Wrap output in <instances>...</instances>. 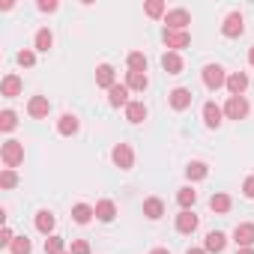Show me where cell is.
<instances>
[{"instance_id": "cell-38", "label": "cell", "mask_w": 254, "mask_h": 254, "mask_svg": "<svg viewBox=\"0 0 254 254\" xmlns=\"http://www.w3.org/2000/svg\"><path fill=\"white\" fill-rule=\"evenodd\" d=\"M242 194H245L248 200H254V177H248V180L242 183Z\"/></svg>"}, {"instance_id": "cell-17", "label": "cell", "mask_w": 254, "mask_h": 254, "mask_svg": "<svg viewBox=\"0 0 254 254\" xmlns=\"http://www.w3.org/2000/svg\"><path fill=\"white\" fill-rule=\"evenodd\" d=\"M126 120L129 123H144L147 120V105L144 102H129L126 105Z\"/></svg>"}, {"instance_id": "cell-32", "label": "cell", "mask_w": 254, "mask_h": 254, "mask_svg": "<svg viewBox=\"0 0 254 254\" xmlns=\"http://www.w3.org/2000/svg\"><path fill=\"white\" fill-rule=\"evenodd\" d=\"M45 254H63V236H48L45 239Z\"/></svg>"}, {"instance_id": "cell-7", "label": "cell", "mask_w": 254, "mask_h": 254, "mask_svg": "<svg viewBox=\"0 0 254 254\" xmlns=\"http://www.w3.org/2000/svg\"><path fill=\"white\" fill-rule=\"evenodd\" d=\"M189 42H191L189 30H165V45H168L171 51H177V48H186Z\"/></svg>"}, {"instance_id": "cell-20", "label": "cell", "mask_w": 254, "mask_h": 254, "mask_svg": "<svg viewBox=\"0 0 254 254\" xmlns=\"http://www.w3.org/2000/svg\"><path fill=\"white\" fill-rule=\"evenodd\" d=\"M126 87H129V90H147L150 87V78H147V72H129V75H126Z\"/></svg>"}, {"instance_id": "cell-16", "label": "cell", "mask_w": 254, "mask_h": 254, "mask_svg": "<svg viewBox=\"0 0 254 254\" xmlns=\"http://www.w3.org/2000/svg\"><path fill=\"white\" fill-rule=\"evenodd\" d=\"M162 66H165V72H168V75H180V72H183V57H180L177 51H165Z\"/></svg>"}, {"instance_id": "cell-37", "label": "cell", "mask_w": 254, "mask_h": 254, "mask_svg": "<svg viewBox=\"0 0 254 254\" xmlns=\"http://www.w3.org/2000/svg\"><path fill=\"white\" fill-rule=\"evenodd\" d=\"M69 254H90V245H87L84 239H75V242H72V251H69Z\"/></svg>"}, {"instance_id": "cell-11", "label": "cell", "mask_w": 254, "mask_h": 254, "mask_svg": "<svg viewBox=\"0 0 254 254\" xmlns=\"http://www.w3.org/2000/svg\"><path fill=\"white\" fill-rule=\"evenodd\" d=\"M224 87L230 90V96H242L245 87H248V75L245 72H233V75H227V84Z\"/></svg>"}, {"instance_id": "cell-19", "label": "cell", "mask_w": 254, "mask_h": 254, "mask_svg": "<svg viewBox=\"0 0 254 254\" xmlns=\"http://www.w3.org/2000/svg\"><path fill=\"white\" fill-rule=\"evenodd\" d=\"M96 84L99 87H105V90H111L117 81H114V66H108V63H102L99 69H96Z\"/></svg>"}, {"instance_id": "cell-39", "label": "cell", "mask_w": 254, "mask_h": 254, "mask_svg": "<svg viewBox=\"0 0 254 254\" xmlns=\"http://www.w3.org/2000/svg\"><path fill=\"white\" fill-rule=\"evenodd\" d=\"M12 239H15V236H12V230H9V227L0 230V245H12Z\"/></svg>"}, {"instance_id": "cell-29", "label": "cell", "mask_w": 254, "mask_h": 254, "mask_svg": "<svg viewBox=\"0 0 254 254\" xmlns=\"http://www.w3.org/2000/svg\"><path fill=\"white\" fill-rule=\"evenodd\" d=\"M186 177H189V180H203V177H206V165H203V162H189Z\"/></svg>"}, {"instance_id": "cell-24", "label": "cell", "mask_w": 254, "mask_h": 254, "mask_svg": "<svg viewBox=\"0 0 254 254\" xmlns=\"http://www.w3.org/2000/svg\"><path fill=\"white\" fill-rule=\"evenodd\" d=\"M36 230L45 233V236H51V230H54V215H51L48 209H42V212L36 215Z\"/></svg>"}, {"instance_id": "cell-21", "label": "cell", "mask_w": 254, "mask_h": 254, "mask_svg": "<svg viewBox=\"0 0 254 254\" xmlns=\"http://www.w3.org/2000/svg\"><path fill=\"white\" fill-rule=\"evenodd\" d=\"M144 215L153 218V221L162 218V215H165V203H162L159 197H147V200H144Z\"/></svg>"}, {"instance_id": "cell-15", "label": "cell", "mask_w": 254, "mask_h": 254, "mask_svg": "<svg viewBox=\"0 0 254 254\" xmlns=\"http://www.w3.org/2000/svg\"><path fill=\"white\" fill-rule=\"evenodd\" d=\"M189 105H191V90L177 87V90L171 93V108H174V111H186Z\"/></svg>"}, {"instance_id": "cell-41", "label": "cell", "mask_w": 254, "mask_h": 254, "mask_svg": "<svg viewBox=\"0 0 254 254\" xmlns=\"http://www.w3.org/2000/svg\"><path fill=\"white\" fill-rule=\"evenodd\" d=\"M186 254H206V248H189Z\"/></svg>"}, {"instance_id": "cell-27", "label": "cell", "mask_w": 254, "mask_h": 254, "mask_svg": "<svg viewBox=\"0 0 254 254\" xmlns=\"http://www.w3.org/2000/svg\"><path fill=\"white\" fill-rule=\"evenodd\" d=\"M93 215H96V209H93V206H87V203H78V206L72 209V218H75L78 224H87Z\"/></svg>"}, {"instance_id": "cell-2", "label": "cell", "mask_w": 254, "mask_h": 254, "mask_svg": "<svg viewBox=\"0 0 254 254\" xmlns=\"http://www.w3.org/2000/svg\"><path fill=\"white\" fill-rule=\"evenodd\" d=\"M111 159H114V165H117L120 171H129V168L135 165V153H132L129 144H117V147L111 150Z\"/></svg>"}, {"instance_id": "cell-25", "label": "cell", "mask_w": 254, "mask_h": 254, "mask_svg": "<svg viewBox=\"0 0 254 254\" xmlns=\"http://www.w3.org/2000/svg\"><path fill=\"white\" fill-rule=\"evenodd\" d=\"M18 93H21V78H18V75H6V78H3V96L12 99V96H18Z\"/></svg>"}, {"instance_id": "cell-10", "label": "cell", "mask_w": 254, "mask_h": 254, "mask_svg": "<svg viewBox=\"0 0 254 254\" xmlns=\"http://www.w3.org/2000/svg\"><path fill=\"white\" fill-rule=\"evenodd\" d=\"M224 245H227V236H224L221 230H209V233H206L203 248H206L209 254H221V251H224Z\"/></svg>"}, {"instance_id": "cell-4", "label": "cell", "mask_w": 254, "mask_h": 254, "mask_svg": "<svg viewBox=\"0 0 254 254\" xmlns=\"http://www.w3.org/2000/svg\"><path fill=\"white\" fill-rule=\"evenodd\" d=\"M224 114H227L230 120H245V117H248V102H245V96H230L227 105H224Z\"/></svg>"}, {"instance_id": "cell-26", "label": "cell", "mask_w": 254, "mask_h": 254, "mask_svg": "<svg viewBox=\"0 0 254 254\" xmlns=\"http://www.w3.org/2000/svg\"><path fill=\"white\" fill-rule=\"evenodd\" d=\"M209 206H212V212H227L230 209V194H224V191L212 194L209 197Z\"/></svg>"}, {"instance_id": "cell-44", "label": "cell", "mask_w": 254, "mask_h": 254, "mask_svg": "<svg viewBox=\"0 0 254 254\" xmlns=\"http://www.w3.org/2000/svg\"><path fill=\"white\" fill-rule=\"evenodd\" d=\"M236 254H254V248H239Z\"/></svg>"}, {"instance_id": "cell-9", "label": "cell", "mask_w": 254, "mask_h": 254, "mask_svg": "<svg viewBox=\"0 0 254 254\" xmlns=\"http://www.w3.org/2000/svg\"><path fill=\"white\" fill-rule=\"evenodd\" d=\"M48 111H51V102H48L45 96H33V99H30V105H27V114H30L33 120L48 117Z\"/></svg>"}, {"instance_id": "cell-31", "label": "cell", "mask_w": 254, "mask_h": 254, "mask_svg": "<svg viewBox=\"0 0 254 254\" xmlns=\"http://www.w3.org/2000/svg\"><path fill=\"white\" fill-rule=\"evenodd\" d=\"M51 42H54L51 30H39V33H36V51H48V48H51Z\"/></svg>"}, {"instance_id": "cell-5", "label": "cell", "mask_w": 254, "mask_h": 254, "mask_svg": "<svg viewBox=\"0 0 254 254\" xmlns=\"http://www.w3.org/2000/svg\"><path fill=\"white\" fill-rule=\"evenodd\" d=\"M165 30H186L189 24H191V15L186 12V9H171L168 15H165Z\"/></svg>"}, {"instance_id": "cell-42", "label": "cell", "mask_w": 254, "mask_h": 254, "mask_svg": "<svg viewBox=\"0 0 254 254\" xmlns=\"http://www.w3.org/2000/svg\"><path fill=\"white\" fill-rule=\"evenodd\" d=\"M150 254H171V251H168V248H153Z\"/></svg>"}, {"instance_id": "cell-40", "label": "cell", "mask_w": 254, "mask_h": 254, "mask_svg": "<svg viewBox=\"0 0 254 254\" xmlns=\"http://www.w3.org/2000/svg\"><path fill=\"white\" fill-rule=\"evenodd\" d=\"M57 9V0H42L39 3V12H54Z\"/></svg>"}, {"instance_id": "cell-35", "label": "cell", "mask_w": 254, "mask_h": 254, "mask_svg": "<svg viewBox=\"0 0 254 254\" xmlns=\"http://www.w3.org/2000/svg\"><path fill=\"white\" fill-rule=\"evenodd\" d=\"M147 15H150V18L168 15V12H165V3H162V0H150V3H147Z\"/></svg>"}, {"instance_id": "cell-22", "label": "cell", "mask_w": 254, "mask_h": 254, "mask_svg": "<svg viewBox=\"0 0 254 254\" xmlns=\"http://www.w3.org/2000/svg\"><path fill=\"white\" fill-rule=\"evenodd\" d=\"M114 215H117L114 200H99V203H96V218H99V221H114Z\"/></svg>"}, {"instance_id": "cell-14", "label": "cell", "mask_w": 254, "mask_h": 254, "mask_svg": "<svg viewBox=\"0 0 254 254\" xmlns=\"http://www.w3.org/2000/svg\"><path fill=\"white\" fill-rule=\"evenodd\" d=\"M108 102H111L114 108L129 105V87H126V84H114V87L108 90Z\"/></svg>"}, {"instance_id": "cell-6", "label": "cell", "mask_w": 254, "mask_h": 254, "mask_svg": "<svg viewBox=\"0 0 254 254\" xmlns=\"http://www.w3.org/2000/svg\"><path fill=\"white\" fill-rule=\"evenodd\" d=\"M242 30H245V24H242V15H239V12H230V15L224 18V27H221V33H224L227 39H236V36H242Z\"/></svg>"}, {"instance_id": "cell-12", "label": "cell", "mask_w": 254, "mask_h": 254, "mask_svg": "<svg viewBox=\"0 0 254 254\" xmlns=\"http://www.w3.org/2000/svg\"><path fill=\"white\" fill-rule=\"evenodd\" d=\"M177 230H180V233H194V230H197V215H194L191 209H183V212L177 215Z\"/></svg>"}, {"instance_id": "cell-8", "label": "cell", "mask_w": 254, "mask_h": 254, "mask_svg": "<svg viewBox=\"0 0 254 254\" xmlns=\"http://www.w3.org/2000/svg\"><path fill=\"white\" fill-rule=\"evenodd\" d=\"M233 239H236V245L239 248H251L254 245V224H236V230H233Z\"/></svg>"}, {"instance_id": "cell-30", "label": "cell", "mask_w": 254, "mask_h": 254, "mask_svg": "<svg viewBox=\"0 0 254 254\" xmlns=\"http://www.w3.org/2000/svg\"><path fill=\"white\" fill-rule=\"evenodd\" d=\"M9 248H12V254H30V251H33V245H30L27 236H15Z\"/></svg>"}, {"instance_id": "cell-13", "label": "cell", "mask_w": 254, "mask_h": 254, "mask_svg": "<svg viewBox=\"0 0 254 254\" xmlns=\"http://www.w3.org/2000/svg\"><path fill=\"white\" fill-rule=\"evenodd\" d=\"M221 117H224V111H221L215 102H206V105H203V120H206L209 129H218V126H221Z\"/></svg>"}, {"instance_id": "cell-33", "label": "cell", "mask_w": 254, "mask_h": 254, "mask_svg": "<svg viewBox=\"0 0 254 254\" xmlns=\"http://www.w3.org/2000/svg\"><path fill=\"white\" fill-rule=\"evenodd\" d=\"M0 186H3V189H15L18 186V174L12 168H6L3 174H0Z\"/></svg>"}, {"instance_id": "cell-28", "label": "cell", "mask_w": 254, "mask_h": 254, "mask_svg": "<svg viewBox=\"0 0 254 254\" xmlns=\"http://www.w3.org/2000/svg\"><path fill=\"white\" fill-rule=\"evenodd\" d=\"M129 69H132V72H147V57H144L141 51H132V54H129Z\"/></svg>"}, {"instance_id": "cell-45", "label": "cell", "mask_w": 254, "mask_h": 254, "mask_svg": "<svg viewBox=\"0 0 254 254\" xmlns=\"http://www.w3.org/2000/svg\"><path fill=\"white\" fill-rule=\"evenodd\" d=\"M63 254H66V251H63Z\"/></svg>"}, {"instance_id": "cell-18", "label": "cell", "mask_w": 254, "mask_h": 254, "mask_svg": "<svg viewBox=\"0 0 254 254\" xmlns=\"http://www.w3.org/2000/svg\"><path fill=\"white\" fill-rule=\"evenodd\" d=\"M57 132L66 135V138L75 135V132H78V117H75V114H63V117L57 120Z\"/></svg>"}, {"instance_id": "cell-23", "label": "cell", "mask_w": 254, "mask_h": 254, "mask_svg": "<svg viewBox=\"0 0 254 254\" xmlns=\"http://www.w3.org/2000/svg\"><path fill=\"white\" fill-rule=\"evenodd\" d=\"M194 200H197V191H194L191 186H186V189H180V191H177V203H180L183 209H191V206H194Z\"/></svg>"}, {"instance_id": "cell-43", "label": "cell", "mask_w": 254, "mask_h": 254, "mask_svg": "<svg viewBox=\"0 0 254 254\" xmlns=\"http://www.w3.org/2000/svg\"><path fill=\"white\" fill-rule=\"evenodd\" d=\"M248 63L254 66V45H251V51H248Z\"/></svg>"}, {"instance_id": "cell-3", "label": "cell", "mask_w": 254, "mask_h": 254, "mask_svg": "<svg viewBox=\"0 0 254 254\" xmlns=\"http://www.w3.org/2000/svg\"><path fill=\"white\" fill-rule=\"evenodd\" d=\"M203 84H206L209 90H218V87H224V84H227V75H224V69H221L218 63H209V66H203Z\"/></svg>"}, {"instance_id": "cell-34", "label": "cell", "mask_w": 254, "mask_h": 254, "mask_svg": "<svg viewBox=\"0 0 254 254\" xmlns=\"http://www.w3.org/2000/svg\"><path fill=\"white\" fill-rule=\"evenodd\" d=\"M0 129H3V132H12V129H15V114H12V111H3V114H0Z\"/></svg>"}, {"instance_id": "cell-1", "label": "cell", "mask_w": 254, "mask_h": 254, "mask_svg": "<svg viewBox=\"0 0 254 254\" xmlns=\"http://www.w3.org/2000/svg\"><path fill=\"white\" fill-rule=\"evenodd\" d=\"M24 162V144L21 141H6L3 144V165L6 168H18Z\"/></svg>"}, {"instance_id": "cell-36", "label": "cell", "mask_w": 254, "mask_h": 254, "mask_svg": "<svg viewBox=\"0 0 254 254\" xmlns=\"http://www.w3.org/2000/svg\"><path fill=\"white\" fill-rule=\"evenodd\" d=\"M18 63H21V66H27V69H30V66H33V63H36V54H33V51H27V48H24V51H18Z\"/></svg>"}]
</instances>
